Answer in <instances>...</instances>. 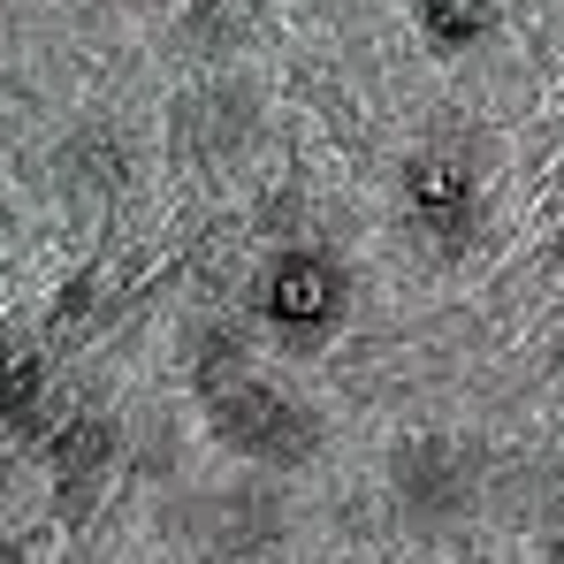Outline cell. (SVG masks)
Returning a JSON list of instances; mask_svg holds the SVG:
<instances>
[{"instance_id": "1", "label": "cell", "mask_w": 564, "mask_h": 564, "mask_svg": "<svg viewBox=\"0 0 564 564\" xmlns=\"http://www.w3.org/2000/svg\"><path fill=\"white\" fill-rule=\"evenodd\" d=\"M184 381H191V397H198V427H206L214 451L237 458V466L282 480V473H305L328 451V420L252 359V344H245L237 321L191 328Z\"/></svg>"}, {"instance_id": "2", "label": "cell", "mask_w": 564, "mask_h": 564, "mask_svg": "<svg viewBox=\"0 0 564 564\" xmlns=\"http://www.w3.org/2000/svg\"><path fill=\"white\" fill-rule=\"evenodd\" d=\"M351 297H359V275L328 252V245H282L260 260L252 275V321L275 336L282 351H328L351 321Z\"/></svg>"}, {"instance_id": "3", "label": "cell", "mask_w": 564, "mask_h": 564, "mask_svg": "<svg viewBox=\"0 0 564 564\" xmlns=\"http://www.w3.org/2000/svg\"><path fill=\"white\" fill-rule=\"evenodd\" d=\"M480 488H488L480 451L458 443V435H404V443L389 451V466H381V496H389V511H397L412 534H451V527H466L473 511H480Z\"/></svg>"}, {"instance_id": "4", "label": "cell", "mask_w": 564, "mask_h": 564, "mask_svg": "<svg viewBox=\"0 0 564 564\" xmlns=\"http://www.w3.org/2000/svg\"><path fill=\"white\" fill-rule=\"evenodd\" d=\"M31 435H39V466H46V488H54V511L93 519L115 466H122V420L107 404H62Z\"/></svg>"}, {"instance_id": "5", "label": "cell", "mask_w": 564, "mask_h": 564, "mask_svg": "<svg viewBox=\"0 0 564 564\" xmlns=\"http://www.w3.org/2000/svg\"><path fill=\"white\" fill-rule=\"evenodd\" d=\"M404 214H412V229L443 252V260H466L473 245H480V229H488V191H480V169H473L466 153H412L404 161Z\"/></svg>"}, {"instance_id": "6", "label": "cell", "mask_w": 564, "mask_h": 564, "mask_svg": "<svg viewBox=\"0 0 564 564\" xmlns=\"http://www.w3.org/2000/svg\"><path fill=\"white\" fill-rule=\"evenodd\" d=\"M184 534L198 557L214 564H252L290 542V503H282L275 473H252V480H229V488H206L184 511Z\"/></svg>"}, {"instance_id": "7", "label": "cell", "mask_w": 564, "mask_h": 564, "mask_svg": "<svg viewBox=\"0 0 564 564\" xmlns=\"http://www.w3.org/2000/svg\"><path fill=\"white\" fill-rule=\"evenodd\" d=\"M260 130V99L245 85H198V93L176 107V153L214 169V161H237Z\"/></svg>"}, {"instance_id": "8", "label": "cell", "mask_w": 564, "mask_h": 564, "mask_svg": "<svg viewBox=\"0 0 564 564\" xmlns=\"http://www.w3.org/2000/svg\"><path fill=\"white\" fill-rule=\"evenodd\" d=\"M412 31L435 62H466L503 31V0H412Z\"/></svg>"}, {"instance_id": "9", "label": "cell", "mask_w": 564, "mask_h": 564, "mask_svg": "<svg viewBox=\"0 0 564 564\" xmlns=\"http://www.w3.org/2000/svg\"><path fill=\"white\" fill-rule=\"evenodd\" d=\"M46 412V351L15 328H0V435L8 427H39Z\"/></svg>"}, {"instance_id": "10", "label": "cell", "mask_w": 564, "mask_h": 564, "mask_svg": "<svg viewBox=\"0 0 564 564\" xmlns=\"http://www.w3.org/2000/svg\"><path fill=\"white\" fill-rule=\"evenodd\" d=\"M62 184L77 191V198H115V191L130 184V145H122L115 130H85V138L62 153Z\"/></svg>"}, {"instance_id": "11", "label": "cell", "mask_w": 564, "mask_h": 564, "mask_svg": "<svg viewBox=\"0 0 564 564\" xmlns=\"http://www.w3.org/2000/svg\"><path fill=\"white\" fill-rule=\"evenodd\" d=\"M542 564H564V527L550 534V542H542Z\"/></svg>"}, {"instance_id": "12", "label": "cell", "mask_w": 564, "mask_h": 564, "mask_svg": "<svg viewBox=\"0 0 564 564\" xmlns=\"http://www.w3.org/2000/svg\"><path fill=\"white\" fill-rule=\"evenodd\" d=\"M0 564H31V557H23V550H15V542H0Z\"/></svg>"}]
</instances>
